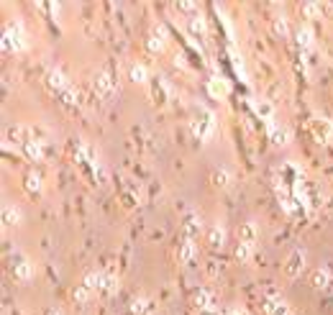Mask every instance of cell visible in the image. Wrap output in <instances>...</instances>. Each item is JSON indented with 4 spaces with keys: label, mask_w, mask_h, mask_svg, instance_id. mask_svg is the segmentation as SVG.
<instances>
[{
    "label": "cell",
    "mask_w": 333,
    "mask_h": 315,
    "mask_svg": "<svg viewBox=\"0 0 333 315\" xmlns=\"http://www.w3.org/2000/svg\"><path fill=\"white\" fill-rule=\"evenodd\" d=\"M3 49L5 52H21V49H26V34H23L21 26L5 28V34H3Z\"/></svg>",
    "instance_id": "cell-1"
},
{
    "label": "cell",
    "mask_w": 333,
    "mask_h": 315,
    "mask_svg": "<svg viewBox=\"0 0 333 315\" xmlns=\"http://www.w3.org/2000/svg\"><path fill=\"white\" fill-rule=\"evenodd\" d=\"M10 272H13V277H16L18 282H28V279L34 277V266H31V262H28L23 254H13Z\"/></svg>",
    "instance_id": "cell-2"
},
{
    "label": "cell",
    "mask_w": 333,
    "mask_h": 315,
    "mask_svg": "<svg viewBox=\"0 0 333 315\" xmlns=\"http://www.w3.org/2000/svg\"><path fill=\"white\" fill-rule=\"evenodd\" d=\"M305 259H308V254L302 251V249H295L290 257H287V262H284V274L290 277V279H295V277H300L302 274V269H305Z\"/></svg>",
    "instance_id": "cell-3"
},
{
    "label": "cell",
    "mask_w": 333,
    "mask_h": 315,
    "mask_svg": "<svg viewBox=\"0 0 333 315\" xmlns=\"http://www.w3.org/2000/svg\"><path fill=\"white\" fill-rule=\"evenodd\" d=\"M213 128H216V121H213V115H210L208 110H200L198 118L192 121V133L198 139H203V141L210 136V133H213Z\"/></svg>",
    "instance_id": "cell-4"
},
{
    "label": "cell",
    "mask_w": 333,
    "mask_h": 315,
    "mask_svg": "<svg viewBox=\"0 0 333 315\" xmlns=\"http://www.w3.org/2000/svg\"><path fill=\"white\" fill-rule=\"evenodd\" d=\"M264 313H267V315H292L290 305H287L277 292H269V295L264 297Z\"/></svg>",
    "instance_id": "cell-5"
},
{
    "label": "cell",
    "mask_w": 333,
    "mask_h": 315,
    "mask_svg": "<svg viewBox=\"0 0 333 315\" xmlns=\"http://www.w3.org/2000/svg\"><path fill=\"white\" fill-rule=\"evenodd\" d=\"M113 85H115V74H111V64L105 67L98 77H95V90H98V95L103 98H108L113 93Z\"/></svg>",
    "instance_id": "cell-6"
},
{
    "label": "cell",
    "mask_w": 333,
    "mask_h": 315,
    "mask_svg": "<svg viewBox=\"0 0 333 315\" xmlns=\"http://www.w3.org/2000/svg\"><path fill=\"white\" fill-rule=\"evenodd\" d=\"M192 300H195V305H198L200 310H216V305H218V297L210 290H205V287H200L198 292H195Z\"/></svg>",
    "instance_id": "cell-7"
},
{
    "label": "cell",
    "mask_w": 333,
    "mask_h": 315,
    "mask_svg": "<svg viewBox=\"0 0 333 315\" xmlns=\"http://www.w3.org/2000/svg\"><path fill=\"white\" fill-rule=\"evenodd\" d=\"M5 136H8V141H10V144H16V146H23L26 141H31V139H34V136H31V131H28L26 126H10Z\"/></svg>",
    "instance_id": "cell-8"
},
{
    "label": "cell",
    "mask_w": 333,
    "mask_h": 315,
    "mask_svg": "<svg viewBox=\"0 0 333 315\" xmlns=\"http://www.w3.org/2000/svg\"><path fill=\"white\" fill-rule=\"evenodd\" d=\"M21 152H23V157H26V159H31V161H41V157H44V146H41V141H39V139H31V141H26V144L21 146Z\"/></svg>",
    "instance_id": "cell-9"
},
{
    "label": "cell",
    "mask_w": 333,
    "mask_h": 315,
    "mask_svg": "<svg viewBox=\"0 0 333 315\" xmlns=\"http://www.w3.org/2000/svg\"><path fill=\"white\" fill-rule=\"evenodd\" d=\"M47 85L54 90L56 95H62L64 90H69V85H67V80H64V74L59 72V69H52V72L47 74Z\"/></svg>",
    "instance_id": "cell-10"
},
{
    "label": "cell",
    "mask_w": 333,
    "mask_h": 315,
    "mask_svg": "<svg viewBox=\"0 0 333 315\" xmlns=\"http://www.w3.org/2000/svg\"><path fill=\"white\" fill-rule=\"evenodd\" d=\"M115 290H118L115 277L108 274V272H100V277H98V290H95V292H100V295H113Z\"/></svg>",
    "instance_id": "cell-11"
},
{
    "label": "cell",
    "mask_w": 333,
    "mask_h": 315,
    "mask_svg": "<svg viewBox=\"0 0 333 315\" xmlns=\"http://www.w3.org/2000/svg\"><path fill=\"white\" fill-rule=\"evenodd\" d=\"M256 238H259V228H256L254 220H246L241 226V244H249V246H256Z\"/></svg>",
    "instance_id": "cell-12"
},
{
    "label": "cell",
    "mask_w": 333,
    "mask_h": 315,
    "mask_svg": "<svg viewBox=\"0 0 333 315\" xmlns=\"http://www.w3.org/2000/svg\"><path fill=\"white\" fill-rule=\"evenodd\" d=\"M21 220H23V213L16 208V205H10L5 203L3 205V223L5 226H21Z\"/></svg>",
    "instance_id": "cell-13"
},
{
    "label": "cell",
    "mask_w": 333,
    "mask_h": 315,
    "mask_svg": "<svg viewBox=\"0 0 333 315\" xmlns=\"http://www.w3.org/2000/svg\"><path fill=\"white\" fill-rule=\"evenodd\" d=\"M313 133H315V139H318V141L328 144V139H331L333 128H331V123H328V121H323V118H318V121H313Z\"/></svg>",
    "instance_id": "cell-14"
},
{
    "label": "cell",
    "mask_w": 333,
    "mask_h": 315,
    "mask_svg": "<svg viewBox=\"0 0 333 315\" xmlns=\"http://www.w3.org/2000/svg\"><path fill=\"white\" fill-rule=\"evenodd\" d=\"M131 313L133 315H149V313H154V303H151L149 297H136V300H131Z\"/></svg>",
    "instance_id": "cell-15"
},
{
    "label": "cell",
    "mask_w": 333,
    "mask_h": 315,
    "mask_svg": "<svg viewBox=\"0 0 333 315\" xmlns=\"http://www.w3.org/2000/svg\"><path fill=\"white\" fill-rule=\"evenodd\" d=\"M198 231H200V218H198V215H187V218H185V226H182L185 241H195Z\"/></svg>",
    "instance_id": "cell-16"
},
{
    "label": "cell",
    "mask_w": 333,
    "mask_h": 315,
    "mask_svg": "<svg viewBox=\"0 0 333 315\" xmlns=\"http://www.w3.org/2000/svg\"><path fill=\"white\" fill-rule=\"evenodd\" d=\"M328 282H331V272H328L326 266L315 269V272H313V277H310V284H313V287H318V290L328 287Z\"/></svg>",
    "instance_id": "cell-17"
},
{
    "label": "cell",
    "mask_w": 333,
    "mask_h": 315,
    "mask_svg": "<svg viewBox=\"0 0 333 315\" xmlns=\"http://www.w3.org/2000/svg\"><path fill=\"white\" fill-rule=\"evenodd\" d=\"M146 47H149L151 52H162V47H164V28H162V26H154V31H151Z\"/></svg>",
    "instance_id": "cell-18"
},
{
    "label": "cell",
    "mask_w": 333,
    "mask_h": 315,
    "mask_svg": "<svg viewBox=\"0 0 333 315\" xmlns=\"http://www.w3.org/2000/svg\"><path fill=\"white\" fill-rule=\"evenodd\" d=\"M195 257H198V251H195V241H182V246H179V262H182V264H192Z\"/></svg>",
    "instance_id": "cell-19"
},
{
    "label": "cell",
    "mask_w": 333,
    "mask_h": 315,
    "mask_svg": "<svg viewBox=\"0 0 333 315\" xmlns=\"http://www.w3.org/2000/svg\"><path fill=\"white\" fill-rule=\"evenodd\" d=\"M223 241H225V231H223V226H213V228L208 231V244L213 246V249H221Z\"/></svg>",
    "instance_id": "cell-20"
},
{
    "label": "cell",
    "mask_w": 333,
    "mask_h": 315,
    "mask_svg": "<svg viewBox=\"0 0 333 315\" xmlns=\"http://www.w3.org/2000/svg\"><path fill=\"white\" fill-rule=\"evenodd\" d=\"M210 182H213V187L223 190V187H228V182H231V174L225 172V169H216L213 174H210Z\"/></svg>",
    "instance_id": "cell-21"
},
{
    "label": "cell",
    "mask_w": 333,
    "mask_h": 315,
    "mask_svg": "<svg viewBox=\"0 0 333 315\" xmlns=\"http://www.w3.org/2000/svg\"><path fill=\"white\" fill-rule=\"evenodd\" d=\"M128 74H131L133 82H149V80H151V77H149V69H146L144 64H133V67L128 69Z\"/></svg>",
    "instance_id": "cell-22"
},
{
    "label": "cell",
    "mask_w": 333,
    "mask_h": 315,
    "mask_svg": "<svg viewBox=\"0 0 333 315\" xmlns=\"http://www.w3.org/2000/svg\"><path fill=\"white\" fill-rule=\"evenodd\" d=\"M272 139H275V144L277 146H287V144H290V131H284V128H275V126H272Z\"/></svg>",
    "instance_id": "cell-23"
},
{
    "label": "cell",
    "mask_w": 333,
    "mask_h": 315,
    "mask_svg": "<svg viewBox=\"0 0 333 315\" xmlns=\"http://www.w3.org/2000/svg\"><path fill=\"white\" fill-rule=\"evenodd\" d=\"M251 249H254V246L238 241V244H236V259H238V262H249V259H251Z\"/></svg>",
    "instance_id": "cell-24"
},
{
    "label": "cell",
    "mask_w": 333,
    "mask_h": 315,
    "mask_svg": "<svg viewBox=\"0 0 333 315\" xmlns=\"http://www.w3.org/2000/svg\"><path fill=\"white\" fill-rule=\"evenodd\" d=\"M190 31L195 34V36H205V23H203V18L200 16H192V21H190Z\"/></svg>",
    "instance_id": "cell-25"
},
{
    "label": "cell",
    "mask_w": 333,
    "mask_h": 315,
    "mask_svg": "<svg viewBox=\"0 0 333 315\" xmlns=\"http://www.w3.org/2000/svg\"><path fill=\"white\" fill-rule=\"evenodd\" d=\"M210 93H213L216 98H223L225 93H228V87H225V82H223L221 77H216L213 82H210Z\"/></svg>",
    "instance_id": "cell-26"
},
{
    "label": "cell",
    "mask_w": 333,
    "mask_h": 315,
    "mask_svg": "<svg viewBox=\"0 0 333 315\" xmlns=\"http://www.w3.org/2000/svg\"><path fill=\"white\" fill-rule=\"evenodd\" d=\"M90 295H93V290H90L87 284H80V287L74 290V300H77L80 305H85V303H87V300H90Z\"/></svg>",
    "instance_id": "cell-27"
},
{
    "label": "cell",
    "mask_w": 333,
    "mask_h": 315,
    "mask_svg": "<svg viewBox=\"0 0 333 315\" xmlns=\"http://www.w3.org/2000/svg\"><path fill=\"white\" fill-rule=\"evenodd\" d=\"M297 44H300V47H305V49L313 47V31H310V28H302V31L297 34Z\"/></svg>",
    "instance_id": "cell-28"
},
{
    "label": "cell",
    "mask_w": 333,
    "mask_h": 315,
    "mask_svg": "<svg viewBox=\"0 0 333 315\" xmlns=\"http://www.w3.org/2000/svg\"><path fill=\"white\" fill-rule=\"evenodd\" d=\"M26 190H28V192H39V190H41L39 174H28V177H26Z\"/></svg>",
    "instance_id": "cell-29"
},
{
    "label": "cell",
    "mask_w": 333,
    "mask_h": 315,
    "mask_svg": "<svg viewBox=\"0 0 333 315\" xmlns=\"http://www.w3.org/2000/svg\"><path fill=\"white\" fill-rule=\"evenodd\" d=\"M302 13H305V18H315V16H321V5L305 3V5H302Z\"/></svg>",
    "instance_id": "cell-30"
},
{
    "label": "cell",
    "mask_w": 333,
    "mask_h": 315,
    "mask_svg": "<svg viewBox=\"0 0 333 315\" xmlns=\"http://www.w3.org/2000/svg\"><path fill=\"white\" fill-rule=\"evenodd\" d=\"M256 110H259V115H262V118H267V121L272 118V108H269L267 103H262V105H259V108H256Z\"/></svg>",
    "instance_id": "cell-31"
},
{
    "label": "cell",
    "mask_w": 333,
    "mask_h": 315,
    "mask_svg": "<svg viewBox=\"0 0 333 315\" xmlns=\"http://www.w3.org/2000/svg\"><path fill=\"white\" fill-rule=\"evenodd\" d=\"M275 28H277V31H279L282 36L287 34V26H284V21H282V18H277V21H275Z\"/></svg>",
    "instance_id": "cell-32"
},
{
    "label": "cell",
    "mask_w": 333,
    "mask_h": 315,
    "mask_svg": "<svg viewBox=\"0 0 333 315\" xmlns=\"http://www.w3.org/2000/svg\"><path fill=\"white\" fill-rule=\"evenodd\" d=\"M179 10H187V13H195V10H198V5H192V3H179Z\"/></svg>",
    "instance_id": "cell-33"
},
{
    "label": "cell",
    "mask_w": 333,
    "mask_h": 315,
    "mask_svg": "<svg viewBox=\"0 0 333 315\" xmlns=\"http://www.w3.org/2000/svg\"><path fill=\"white\" fill-rule=\"evenodd\" d=\"M47 315H62V313H56V310H52V313H47Z\"/></svg>",
    "instance_id": "cell-34"
},
{
    "label": "cell",
    "mask_w": 333,
    "mask_h": 315,
    "mask_svg": "<svg viewBox=\"0 0 333 315\" xmlns=\"http://www.w3.org/2000/svg\"><path fill=\"white\" fill-rule=\"evenodd\" d=\"M231 315H233V313H231ZM236 315H238V313H236Z\"/></svg>",
    "instance_id": "cell-35"
}]
</instances>
